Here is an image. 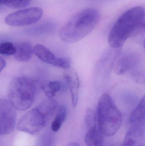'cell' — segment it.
<instances>
[{
	"label": "cell",
	"mask_w": 145,
	"mask_h": 146,
	"mask_svg": "<svg viewBox=\"0 0 145 146\" xmlns=\"http://www.w3.org/2000/svg\"><path fill=\"white\" fill-rule=\"evenodd\" d=\"M138 57L133 54H128L123 56L117 60L114 66L115 72L121 75L128 72L138 63Z\"/></svg>",
	"instance_id": "8fae6325"
},
{
	"label": "cell",
	"mask_w": 145,
	"mask_h": 146,
	"mask_svg": "<svg viewBox=\"0 0 145 146\" xmlns=\"http://www.w3.org/2000/svg\"><path fill=\"white\" fill-rule=\"evenodd\" d=\"M16 52L15 45L10 42H4L0 44V54L3 55H14Z\"/></svg>",
	"instance_id": "d6986e66"
},
{
	"label": "cell",
	"mask_w": 145,
	"mask_h": 146,
	"mask_svg": "<svg viewBox=\"0 0 145 146\" xmlns=\"http://www.w3.org/2000/svg\"><path fill=\"white\" fill-rule=\"evenodd\" d=\"M145 33V19L140 21L136 27L133 34V36H137L141 33Z\"/></svg>",
	"instance_id": "44dd1931"
},
{
	"label": "cell",
	"mask_w": 145,
	"mask_h": 146,
	"mask_svg": "<svg viewBox=\"0 0 145 146\" xmlns=\"http://www.w3.org/2000/svg\"><path fill=\"white\" fill-rule=\"evenodd\" d=\"M63 83L60 81H47L42 84L43 91L48 98H52L58 92L64 88Z\"/></svg>",
	"instance_id": "9a60e30c"
},
{
	"label": "cell",
	"mask_w": 145,
	"mask_h": 146,
	"mask_svg": "<svg viewBox=\"0 0 145 146\" xmlns=\"http://www.w3.org/2000/svg\"><path fill=\"white\" fill-rule=\"evenodd\" d=\"M96 114L98 127L104 136L112 137L118 132L121 125V113L108 94L100 98Z\"/></svg>",
	"instance_id": "3957f363"
},
{
	"label": "cell",
	"mask_w": 145,
	"mask_h": 146,
	"mask_svg": "<svg viewBox=\"0 0 145 146\" xmlns=\"http://www.w3.org/2000/svg\"><path fill=\"white\" fill-rule=\"evenodd\" d=\"M144 48H145V39L144 41Z\"/></svg>",
	"instance_id": "d4e9b609"
},
{
	"label": "cell",
	"mask_w": 145,
	"mask_h": 146,
	"mask_svg": "<svg viewBox=\"0 0 145 146\" xmlns=\"http://www.w3.org/2000/svg\"><path fill=\"white\" fill-rule=\"evenodd\" d=\"M6 65H7V63H6L5 60L1 57L0 58V71H1V72L6 67Z\"/></svg>",
	"instance_id": "7402d4cb"
},
{
	"label": "cell",
	"mask_w": 145,
	"mask_h": 146,
	"mask_svg": "<svg viewBox=\"0 0 145 146\" xmlns=\"http://www.w3.org/2000/svg\"><path fill=\"white\" fill-rule=\"evenodd\" d=\"M129 126L145 128V94L130 115Z\"/></svg>",
	"instance_id": "7c38bea8"
},
{
	"label": "cell",
	"mask_w": 145,
	"mask_h": 146,
	"mask_svg": "<svg viewBox=\"0 0 145 146\" xmlns=\"http://www.w3.org/2000/svg\"><path fill=\"white\" fill-rule=\"evenodd\" d=\"M34 54L42 61L65 70L70 68L71 61L69 58L57 57L44 45L37 44L34 48Z\"/></svg>",
	"instance_id": "ba28073f"
},
{
	"label": "cell",
	"mask_w": 145,
	"mask_h": 146,
	"mask_svg": "<svg viewBox=\"0 0 145 146\" xmlns=\"http://www.w3.org/2000/svg\"><path fill=\"white\" fill-rule=\"evenodd\" d=\"M30 3V0H0L1 4L14 9L25 7Z\"/></svg>",
	"instance_id": "ac0fdd59"
},
{
	"label": "cell",
	"mask_w": 145,
	"mask_h": 146,
	"mask_svg": "<svg viewBox=\"0 0 145 146\" xmlns=\"http://www.w3.org/2000/svg\"><path fill=\"white\" fill-rule=\"evenodd\" d=\"M43 14V11L41 8H28L8 15L5 18V23L10 26L28 25L38 21L41 18Z\"/></svg>",
	"instance_id": "8992f818"
},
{
	"label": "cell",
	"mask_w": 145,
	"mask_h": 146,
	"mask_svg": "<svg viewBox=\"0 0 145 146\" xmlns=\"http://www.w3.org/2000/svg\"><path fill=\"white\" fill-rule=\"evenodd\" d=\"M111 146H122V145H114Z\"/></svg>",
	"instance_id": "cb8c5ba5"
},
{
	"label": "cell",
	"mask_w": 145,
	"mask_h": 146,
	"mask_svg": "<svg viewBox=\"0 0 145 146\" xmlns=\"http://www.w3.org/2000/svg\"><path fill=\"white\" fill-rule=\"evenodd\" d=\"M47 121L45 116L36 107L24 115L18 123V129L20 131L34 135L43 129Z\"/></svg>",
	"instance_id": "5b68a950"
},
{
	"label": "cell",
	"mask_w": 145,
	"mask_h": 146,
	"mask_svg": "<svg viewBox=\"0 0 145 146\" xmlns=\"http://www.w3.org/2000/svg\"><path fill=\"white\" fill-rule=\"evenodd\" d=\"M54 139L53 135L50 133H45L41 137L38 146H54Z\"/></svg>",
	"instance_id": "ffe728a7"
},
{
	"label": "cell",
	"mask_w": 145,
	"mask_h": 146,
	"mask_svg": "<svg viewBox=\"0 0 145 146\" xmlns=\"http://www.w3.org/2000/svg\"><path fill=\"white\" fill-rule=\"evenodd\" d=\"M100 18L99 12L95 9L88 8L79 11L61 28L60 38L67 43L79 42L94 29Z\"/></svg>",
	"instance_id": "6da1fadb"
},
{
	"label": "cell",
	"mask_w": 145,
	"mask_h": 146,
	"mask_svg": "<svg viewBox=\"0 0 145 146\" xmlns=\"http://www.w3.org/2000/svg\"><path fill=\"white\" fill-rule=\"evenodd\" d=\"M67 116V109L64 105L59 107L54 120L51 126V129L53 132L58 131L62 127Z\"/></svg>",
	"instance_id": "e0dca14e"
},
{
	"label": "cell",
	"mask_w": 145,
	"mask_h": 146,
	"mask_svg": "<svg viewBox=\"0 0 145 146\" xmlns=\"http://www.w3.org/2000/svg\"><path fill=\"white\" fill-rule=\"evenodd\" d=\"M145 10L138 6L132 8L124 13L113 26L109 34L108 43L112 48H118L125 43L139 23L144 19Z\"/></svg>",
	"instance_id": "7a4b0ae2"
},
{
	"label": "cell",
	"mask_w": 145,
	"mask_h": 146,
	"mask_svg": "<svg viewBox=\"0 0 145 146\" xmlns=\"http://www.w3.org/2000/svg\"><path fill=\"white\" fill-rule=\"evenodd\" d=\"M104 135L98 125L89 129L85 136V142L87 146H103Z\"/></svg>",
	"instance_id": "5bb4252c"
},
{
	"label": "cell",
	"mask_w": 145,
	"mask_h": 146,
	"mask_svg": "<svg viewBox=\"0 0 145 146\" xmlns=\"http://www.w3.org/2000/svg\"><path fill=\"white\" fill-rule=\"evenodd\" d=\"M15 108L9 100L0 99V134L6 135L11 133L14 129L16 121Z\"/></svg>",
	"instance_id": "52a82bcc"
},
{
	"label": "cell",
	"mask_w": 145,
	"mask_h": 146,
	"mask_svg": "<svg viewBox=\"0 0 145 146\" xmlns=\"http://www.w3.org/2000/svg\"><path fill=\"white\" fill-rule=\"evenodd\" d=\"M57 101L52 98H48L41 102L37 108L45 116L47 119L50 118L57 109Z\"/></svg>",
	"instance_id": "2e32d148"
},
{
	"label": "cell",
	"mask_w": 145,
	"mask_h": 146,
	"mask_svg": "<svg viewBox=\"0 0 145 146\" xmlns=\"http://www.w3.org/2000/svg\"><path fill=\"white\" fill-rule=\"evenodd\" d=\"M122 146H145V128L129 126Z\"/></svg>",
	"instance_id": "30bf717a"
},
{
	"label": "cell",
	"mask_w": 145,
	"mask_h": 146,
	"mask_svg": "<svg viewBox=\"0 0 145 146\" xmlns=\"http://www.w3.org/2000/svg\"><path fill=\"white\" fill-rule=\"evenodd\" d=\"M64 76L70 92L72 106L76 107L78 103L80 87L79 76L75 70L71 68L65 70Z\"/></svg>",
	"instance_id": "9c48e42d"
},
{
	"label": "cell",
	"mask_w": 145,
	"mask_h": 146,
	"mask_svg": "<svg viewBox=\"0 0 145 146\" xmlns=\"http://www.w3.org/2000/svg\"><path fill=\"white\" fill-rule=\"evenodd\" d=\"M37 90L36 82L34 80L24 76L16 77L9 86V101L16 110H26L32 105Z\"/></svg>",
	"instance_id": "277c9868"
},
{
	"label": "cell",
	"mask_w": 145,
	"mask_h": 146,
	"mask_svg": "<svg viewBox=\"0 0 145 146\" xmlns=\"http://www.w3.org/2000/svg\"><path fill=\"white\" fill-rule=\"evenodd\" d=\"M16 52L14 58L19 62H26L30 60L34 53V48L29 42H21L15 45Z\"/></svg>",
	"instance_id": "4fadbf2b"
},
{
	"label": "cell",
	"mask_w": 145,
	"mask_h": 146,
	"mask_svg": "<svg viewBox=\"0 0 145 146\" xmlns=\"http://www.w3.org/2000/svg\"><path fill=\"white\" fill-rule=\"evenodd\" d=\"M68 146H80L78 143L75 142H71L68 144Z\"/></svg>",
	"instance_id": "603a6c76"
}]
</instances>
